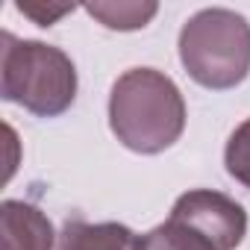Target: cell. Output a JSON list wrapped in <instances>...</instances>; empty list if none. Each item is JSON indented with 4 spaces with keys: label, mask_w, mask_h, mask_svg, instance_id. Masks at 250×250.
Masks as SVG:
<instances>
[{
    "label": "cell",
    "mask_w": 250,
    "mask_h": 250,
    "mask_svg": "<svg viewBox=\"0 0 250 250\" xmlns=\"http://www.w3.org/2000/svg\"><path fill=\"white\" fill-rule=\"evenodd\" d=\"M109 127L124 147L162 153L186 130V100L171 77L156 68H130L109 94Z\"/></svg>",
    "instance_id": "obj_1"
},
{
    "label": "cell",
    "mask_w": 250,
    "mask_h": 250,
    "mask_svg": "<svg viewBox=\"0 0 250 250\" xmlns=\"http://www.w3.org/2000/svg\"><path fill=\"white\" fill-rule=\"evenodd\" d=\"M0 94L39 118H56L77 97V68L65 50L3 33Z\"/></svg>",
    "instance_id": "obj_2"
},
{
    "label": "cell",
    "mask_w": 250,
    "mask_h": 250,
    "mask_svg": "<svg viewBox=\"0 0 250 250\" xmlns=\"http://www.w3.org/2000/svg\"><path fill=\"white\" fill-rule=\"evenodd\" d=\"M180 59L194 83L235 88L250 74V24L232 9H200L180 30Z\"/></svg>",
    "instance_id": "obj_3"
},
{
    "label": "cell",
    "mask_w": 250,
    "mask_h": 250,
    "mask_svg": "<svg viewBox=\"0 0 250 250\" xmlns=\"http://www.w3.org/2000/svg\"><path fill=\"white\" fill-rule=\"evenodd\" d=\"M171 218L186 221L188 227L203 232L218 250H235L247 235V212L241 209V203L209 188L186 191L174 203Z\"/></svg>",
    "instance_id": "obj_4"
},
{
    "label": "cell",
    "mask_w": 250,
    "mask_h": 250,
    "mask_svg": "<svg viewBox=\"0 0 250 250\" xmlns=\"http://www.w3.org/2000/svg\"><path fill=\"white\" fill-rule=\"evenodd\" d=\"M0 229H3V250H53L56 241L47 215L24 200H3Z\"/></svg>",
    "instance_id": "obj_5"
},
{
    "label": "cell",
    "mask_w": 250,
    "mask_h": 250,
    "mask_svg": "<svg viewBox=\"0 0 250 250\" xmlns=\"http://www.w3.org/2000/svg\"><path fill=\"white\" fill-rule=\"evenodd\" d=\"M56 250H145V238L124 224H85L74 218L62 227Z\"/></svg>",
    "instance_id": "obj_6"
},
{
    "label": "cell",
    "mask_w": 250,
    "mask_h": 250,
    "mask_svg": "<svg viewBox=\"0 0 250 250\" xmlns=\"http://www.w3.org/2000/svg\"><path fill=\"white\" fill-rule=\"evenodd\" d=\"M145 250H218V247L186 221L168 218L165 224H159L145 235Z\"/></svg>",
    "instance_id": "obj_7"
},
{
    "label": "cell",
    "mask_w": 250,
    "mask_h": 250,
    "mask_svg": "<svg viewBox=\"0 0 250 250\" xmlns=\"http://www.w3.org/2000/svg\"><path fill=\"white\" fill-rule=\"evenodd\" d=\"M85 12L109 30H142L159 12L156 3H88Z\"/></svg>",
    "instance_id": "obj_8"
},
{
    "label": "cell",
    "mask_w": 250,
    "mask_h": 250,
    "mask_svg": "<svg viewBox=\"0 0 250 250\" xmlns=\"http://www.w3.org/2000/svg\"><path fill=\"white\" fill-rule=\"evenodd\" d=\"M224 162L232 180H238L244 188H250V118L232 130L227 150H224Z\"/></svg>",
    "instance_id": "obj_9"
},
{
    "label": "cell",
    "mask_w": 250,
    "mask_h": 250,
    "mask_svg": "<svg viewBox=\"0 0 250 250\" xmlns=\"http://www.w3.org/2000/svg\"><path fill=\"white\" fill-rule=\"evenodd\" d=\"M18 12H24L27 18H33L39 27H53L62 15L74 12V6H42V3H18Z\"/></svg>",
    "instance_id": "obj_10"
}]
</instances>
